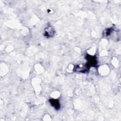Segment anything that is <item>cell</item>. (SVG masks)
I'll return each mask as SVG.
<instances>
[{"label":"cell","instance_id":"cell-1","mask_svg":"<svg viewBox=\"0 0 121 121\" xmlns=\"http://www.w3.org/2000/svg\"><path fill=\"white\" fill-rule=\"evenodd\" d=\"M50 103L51 105L54 107L56 110H58L60 107V104L58 100L51 99L50 100Z\"/></svg>","mask_w":121,"mask_h":121}]
</instances>
